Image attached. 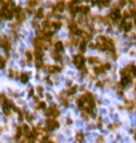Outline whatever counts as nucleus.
<instances>
[{
	"instance_id": "obj_1",
	"label": "nucleus",
	"mask_w": 136,
	"mask_h": 143,
	"mask_svg": "<svg viewBox=\"0 0 136 143\" xmlns=\"http://www.w3.org/2000/svg\"><path fill=\"white\" fill-rule=\"evenodd\" d=\"M78 106L83 110L84 112L87 114H93V110H95V96H93L91 92H85V94H81L78 98Z\"/></svg>"
},
{
	"instance_id": "obj_2",
	"label": "nucleus",
	"mask_w": 136,
	"mask_h": 143,
	"mask_svg": "<svg viewBox=\"0 0 136 143\" xmlns=\"http://www.w3.org/2000/svg\"><path fill=\"white\" fill-rule=\"evenodd\" d=\"M59 114H60V111H59V108L55 106V104H52V106H49L48 108H45V115L49 118H58Z\"/></svg>"
},
{
	"instance_id": "obj_3",
	"label": "nucleus",
	"mask_w": 136,
	"mask_h": 143,
	"mask_svg": "<svg viewBox=\"0 0 136 143\" xmlns=\"http://www.w3.org/2000/svg\"><path fill=\"white\" fill-rule=\"evenodd\" d=\"M84 63H85V57H84L83 54H76L75 56H73V64H75L78 68H81V67H84Z\"/></svg>"
},
{
	"instance_id": "obj_4",
	"label": "nucleus",
	"mask_w": 136,
	"mask_h": 143,
	"mask_svg": "<svg viewBox=\"0 0 136 143\" xmlns=\"http://www.w3.org/2000/svg\"><path fill=\"white\" fill-rule=\"evenodd\" d=\"M0 47H1L3 50H6L7 52L11 50V40L8 39L7 35H3V36L0 37Z\"/></svg>"
},
{
	"instance_id": "obj_5",
	"label": "nucleus",
	"mask_w": 136,
	"mask_h": 143,
	"mask_svg": "<svg viewBox=\"0 0 136 143\" xmlns=\"http://www.w3.org/2000/svg\"><path fill=\"white\" fill-rule=\"evenodd\" d=\"M68 28H70V32H71L72 35H79V34L81 35V29L79 28L78 21H75V20H72V21L68 24Z\"/></svg>"
},
{
	"instance_id": "obj_6",
	"label": "nucleus",
	"mask_w": 136,
	"mask_h": 143,
	"mask_svg": "<svg viewBox=\"0 0 136 143\" xmlns=\"http://www.w3.org/2000/svg\"><path fill=\"white\" fill-rule=\"evenodd\" d=\"M59 127V122L55 118H48L47 119V130H56Z\"/></svg>"
},
{
	"instance_id": "obj_7",
	"label": "nucleus",
	"mask_w": 136,
	"mask_h": 143,
	"mask_svg": "<svg viewBox=\"0 0 136 143\" xmlns=\"http://www.w3.org/2000/svg\"><path fill=\"white\" fill-rule=\"evenodd\" d=\"M120 28L125 32H130L131 28H132V23L128 21V20H122V21H120Z\"/></svg>"
},
{
	"instance_id": "obj_8",
	"label": "nucleus",
	"mask_w": 136,
	"mask_h": 143,
	"mask_svg": "<svg viewBox=\"0 0 136 143\" xmlns=\"http://www.w3.org/2000/svg\"><path fill=\"white\" fill-rule=\"evenodd\" d=\"M64 7H65V4L63 1H58V3L52 4V11L53 12H63Z\"/></svg>"
},
{
	"instance_id": "obj_9",
	"label": "nucleus",
	"mask_w": 136,
	"mask_h": 143,
	"mask_svg": "<svg viewBox=\"0 0 136 143\" xmlns=\"http://www.w3.org/2000/svg\"><path fill=\"white\" fill-rule=\"evenodd\" d=\"M61 70V67L59 66H47V72L48 74H55V72H59Z\"/></svg>"
},
{
	"instance_id": "obj_10",
	"label": "nucleus",
	"mask_w": 136,
	"mask_h": 143,
	"mask_svg": "<svg viewBox=\"0 0 136 143\" xmlns=\"http://www.w3.org/2000/svg\"><path fill=\"white\" fill-rule=\"evenodd\" d=\"M53 47H55V52H60V51H63V48H64V44H63V42H55L53 43Z\"/></svg>"
},
{
	"instance_id": "obj_11",
	"label": "nucleus",
	"mask_w": 136,
	"mask_h": 143,
	"mask_svg": "<svg viewBox=\"0 0 136 143\" xmlns=\"http://www.w3.org/2000/svg\"><path fill=\"white\" fill-rule=\"evenodd\" d=\"M24 19H26V12H24V11H20V12L16 14V20H18V23L24 21Z\"/></svg>"
},
{
	"instance_id": "obj_12",
	"label": "nucleus",
	"mask_w": 136,
	"mask_h": 143,
	"mask_svg": "<svg viewBox=\"0 0 136 143\" xmlns=\"http://www.w3.org/2000/svg\"><path fill=\"white\" fill-rule=\"evenodd\" d=\"M79 12H80V14L87 15L88 12H90V7H88V6H79Z\"/></svg>"
},
{
	"instance_id": "obj_13",
	"label": "nucleus",
	"mask_w": 136,
	"mask_h": 143,
	"mask_svg": "<svg viewBox=\"0 0 136 143\" xmlns=\"http://www.w3.org/2000/svg\"><path fill=\"white\" fill-rule=\"evenodd\" d=\"M79 50H80V54H83V52L87 50V42L81 40V42H80V46H79Z\"/></svg>"
},
{
	"instance_id": "obj_14",
	"label": "nucleus",
	"mask_w": 136,
	"mask_h": 143,
	"mask_svg": "<svg viewBox=\"0 0 136 143\" xmlns=\"http://www.w3.org/2000/svg\"><path fill=\"white\" fill-rule=\"evenodd\" d=\"M28 78H29V75L27 74V72H23V74L20 75V80H21V83H27V82H28Z\"/></svg>"
},
{
	"instance_id": "obj_15",
	"label": "nucleus",
	"mask_w": 136,
	"mask_h": 143,
	"mask_svg": "<svg viewBox=\"0 0 136 143\" xmlns=\"http://www.w3.org/2000/svg\"><path fill=\"white\" fill-rule=\"evenodd\" d=\"M93 71H95L96 75H99V74H103V72H104V68H103L101 64H100V66H96L95 68H93Z\"/></svg>"
},
{
	"instance_id": "obj_16",
	"label": "nucleus",
	"mask_w": 136,
	"mask_h": 143,
	"mask_svg": "<svg viewBox=\"0 0 136 143\" xmlns=\"http://www.w3.org/2000/svg\"><path fill=\"white\" fill-rule=\"evenodd\" d=\"M35 15H36V17H44V9L43 8H38L36 12H35Z\"/></svg>"
},
{
	"instance_id": "obj_17",
	"label": "nucleus",
	"mask_w": 136,
	"mask_h": 143,
	"mask_svg": "<svg viewBox=\"0 0 136 143\" xmlns=\"http://www.w3.org/2000/svg\"><path fill=\"white\" fill-rule=\"evenodd\" d=\"M8 75H9V78H13V79H15V78H18V72L15 71L13 68H9L8 70Z\"/></svg>"
},
{
	"instance_id": "obj_18",
	"label": "nucleus",
	"mask_w": 136,
	"mask_h": 143,
	"mask_svg": "<svg viewBox=\"0 0 136 143\" xmlns=\"http://www.w3.org/2000/svg\"><path fill=\"white\" fill-rule=\"evenodd\" d=\"M88 62L90 63H100V59L96 56H91V57H88Z\"/></svg>"
},
{
	"instance_id": "obj_19",
	"label": "nucleus",
	"mask_w": 136,
	"mask_h": 143,
	"mask_svg": "<svg viewBox=\"0 0 136 143\" xmlns=\"http://www.w3.org/2000/svg\"><path fill=\"white\" fill-rule=\"evenodd\" d=\"M76 92V87L73 86V87H68V88H67V94L68 95H73Z\"/></svg>"
},
{
	"instance_id": "obj_20",
	"label": "nucleus",
	"mask_w": 136,
	"mask_h": 143,
	"mask_svg": "<svg viewBox=\"0 0 136 143\" xmlns=\"http://www.w3.org/2000/svg\"><path fill=\"white\" fill-rule=\"evenodd\" d=\"M75 138H76V140H78V142H83V140H84V135H83V132H78Z\"/></svg>"
},
{
	"instance_id": "obj_21",
	"label": "nucleus",
	"mask_w": 136,
	"mask_h": 143,
	"mask_svg": "<svg viewBox=\"0 0 136 143\" xmlns=\"http://www.w3.org/2000/svg\"><path fill=\"white\" fill-rule=\"evenodd\" d=\"M6 62H7L6 57L0 56V68H4V66H6Z\"/></svg>"
},
{
	"instance_id": "obj_22",
	"label": "nucleus",
	"mask_w": 136,
	"mask_h": 143,
	"mask_svg": "<svg viewBox=\"0 0 136 143\" xmlns=\"http://www.w3.org/2000/svg\"><path fill=\"white\" fill-rule=\"evenodd\" d=\"M44 106H45V103H44V102H39V103L36 104L35 108H36V110H43V108H44Z\"/></svg>"
},
{
	"instance_id": "obj_23",
	"label": "nucleus",
	"mask_w": 136,
	"mask_h": 143,
	"mask_svg": "<svg viewBox=\"0 0 136 143\" xmlns=\"http://www.w3.org/2000/svg\"><path fill=\"white\" fill-rule=\"evenodd\" d=\"M101 67H103V68H104V71H105V70H110L111 68V64L108 63V62H105V63H101Z\"/></svg>"
},
{
	"instance_id": "obj_24",
	"label": "nucleus",
	"mask_w": 136,
	"mask_h": 143,
	"mask_svg": "<svg viewBox=\"0 0 136 143\" xmlns=\"http://www.w3.org/2000/svg\"><path fill=\"white\" fill-rule=\"evenodd\" d=\"M60 100L64 106H68V100H67V96H60Z\"/></svg>"
},
{
	"instance_id": "obj_25",
	"label": "nucleus",
	"mask_w": 136,
	"mask_h": 143,
	"mask_svg": "<svg viewBox=\"0 0 136 143\" xmlns=\"http://www.w3.org/2000/svg\"><path fill=\"white\" fill-rule=\"evenodd\" d=\"M133 107V102L132 100H127V110H132Z\"/></svg>"
},
{
	"instance_id": "obj_26",
	"label": "nucleus",
	"mask_w": 136,
	"mask_h": 143,
	"mask_svg": "<svg viewBox=\"0 0 136 143\" xmlns=\"http://www.w3.org/2000/svg\"><path fill=\"white\" fill-rule=\"evenodd\" d=\"M96 143H105V140H104V136H97V139H96Z\"/></svg>"
},
{
	"instance_id": "obj_27",
	"label": "nucleus",
	"mask_w": 136,
	"mask_h": 143,
	"mask_svg": "<svg viewBox=\"0 0 136 143\" xmlns=\"http://www.w3.org/2000/svg\"><path fill=\"white\" fill-rule=\"evenodd\" d=\"M70 44L71 46H76V44H78V39H76V37H72V39L70 40Z\"/></svg>"
},
{
	"instance_id": "obj_28",
	"label": "nucleus",
	"mask_w": 136,
	"mask_h": 143,
	"mask_svg": "<svg viewBox=\"0 0 136 143\" xmlns=\"http://www.w3.org/2000/svg\"><path fill=\"white\" fill-rule=\"evenodd\" d=\"M35 63H36V67H38V68L43 67V62H41V60H35Z\"/></svg>"
},
{
	"instance_id": "obj_29",
	"label": "nucleus",
	"mask_w": 136,
	"mask_h": 143,
	"mask_svg": "<svg viewBox=\"0 0 136 143\" xmlns=\"http://www.w3.org/2000/svg\"><path fill=\"white\" fill-rule=\"evenodd\" d=\"M26 56H27V59H32V57H33V55H32L31 51H27L26 52Z\"/></svg>"
},
{
	"instance_id": "obj_30",
	"label": "nucleus",
	"mask_w": 136,
	"mask_h": 143,
	"mask_svg": "<svg viewBox=\"0 0 136 143\" xmlns=\"http://www.w3.org/2000/svg\"><path fill=\"white\" fill-rule=\"evenodd\" d=\"M26 119L27 120H32V119H33V115H32V114H26Z\"/></svg>"
},
{
	"instance_id": "obj_31",
	"label": "nucleus",
	"mask_w": 136,
	"mask_h": 143,
	"mask_svg": "<svg viewBox=\"0 0 136 143\" xmlns=\"http://www.w3.org/2000/svg\"><path fill=\"white\" fill-rule=\"evenodd\" d=\"M81 118H83L84 120H88V114L87 112H83V114H81Z\"/></svg>"
},
{
	"instance_id": "obj_32",
	"label": "nucleus",
	"mask_w": 136,
	"mask_h": 143,
	"mask_svg": "<svg viewBox=\"0 0 136 143\" xmlns=\"http://www.w3.org/2000/svg\"><path fill=\"white\" fill-rule=\"evenodd\" d=\"M36 4H38L36 1H29V3H28V7H35Z\"/></svg>"
},
{
	"instance_id": "obj_33",
	"label": "nucleus",
	"mask_w": 136,
	"mask_h": 143,
	"mask_svg": "<svg viewBox=\"0 0 136 143\" xmlns=\"http://www.w3.org/2000/svg\"><path fill=\"white\" fill-rule=\"evenodd\" d=\"M44 143H56V142H53V140H51V139H48L47 142H44Z\"/></svg>"
},
{
	"instance_id": "obj_34",
	"label": "nucleus",
	"mask_w": 136,
	"mask_h": 143,
	"mask_svg": "<svg viewBox=\"0 0 136 143\" xmlns=\"http://www.w3.org/2000/svg\"><path fill=\"white\" fill-rule=\"evenodd\" d=\"M135 140H136V134H135Z\"/></svg>"
}]
</instances>
